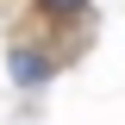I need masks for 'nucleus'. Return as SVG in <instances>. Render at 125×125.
<instances>
[{
  "label": "nucleus",
  "mask_w": 125,
  "mask_h": 125,
  "mask_svg": "<svg viewBox=\"0 0 125 125\" xmlns=\"http://www.w3.org/2000/svg\"><path fill=\"white\" fill-rule=\"evenodd\" d=\"M50 6H81V0H50Z\"/></svg>",
  "instance_id": "obj_2"
},
{
  "label": "nucleus",
  "mask_w": 125,
  "mask_h": 125,
  "mask_svg": "<svg viewBox=\"0 0 125 125\" xmlns=\"http://www.w3.org/2000/svg\"><path fill=\"white\" fill-rule=\"evenodd\" d=\"M6 69H13V81H19V88H38V81H50V62L38 56V50H13V56H6Z\"/></svg>",
  "instance_id": "obj_1"
}]
</instances>
